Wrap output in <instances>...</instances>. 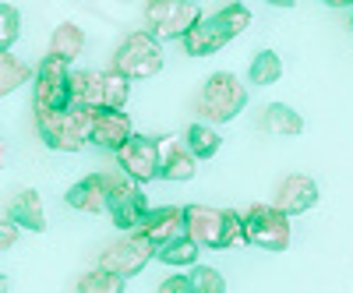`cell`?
I'll return each mask as SVG.
<instances>
[{"label": "cell", "mask_w": 353, "mask_h": 293, "mask_svg": "<svg viewBox=\"0 0 353 293\" xmlns=\"http://www.w3.org/2000/svg\"><path fill=\"white\" fill-rule=\"evenodd\" d=\"M0 293H8V279H4V272H0Z\"/></svg>", "instance_id": "31"}, {"label": "cell", "mask_w": 353, "mask_h": 293, "mask_svg": "<svg viewBox=\"0 0 353 293\" xmlns=\"http://www.w3.org/2000/svg\"><path fill=\"white\" fill-rule=\"evenodd\" d=\"M131 138H134V128H131L128 110H99V113H96L92 145H99V149H110V152H121Z\"/></svg>", "instance_id": "15"}, {"label": "cell", "mask_w": 353, "mask_h": 293, "mask_svg": "<svg viewBox=\"0 0 353 293\" xmlns=\"http://www.w3.org/2000/svg\"><path fill=\"white\" fill-rule=\"evenodd\" d=\"M198 173V159L184 145V138H159V177L163 181H191Z\"/></svg>", "instance_id": "16"}, {"label": "cell", "mask_w": 353, "mask_h": 293, "mask_svg": "<svg viewBox=\"0 0 353 293\" xmlns=\"http://www.w3.org/2000/svg\"><path fill=\"white\" fill-rule=\"evenodd\" d=\"M124 283L121 276H113L106 269H92L78 279V293H124Z\"/></svg>", "instance_id": "26"}, {"label": "cell", "mask_w": 353, "mask_h": 293, "mask_svg": "<svg viewBox=\"0 0 353 293\" xmlns=\"http://www.w3.org/2000/svg\"><path fill=\"white\" fill-rule=\"evenodd\" d=\"M248 106V89L244 81L233 74V71H216L205 78V85L194 96V113H198V124H230L233 117Z\"/></svg>", "instance_id": "2"}, {"label": "cell", "mask_w": 353, "mask_h": 293, "mask_svg": "<svg viewBox=\"0 0 353 293\" xmlns=\"http://www.w3.org/2000/svg\"><path fill=\"white\" fill-rule=\"evenodd\" d=\"M279 78H283V61H279V53L258 50L254 61H251V68H248V81H254V85H276Z\"/></svg>", "instance_id": "24"}, {"label": "cell", "mask_w": 353, "mask_h": 293, "mask_svg": "<svg viewBox=\"0 0 353 293\" xmlns=\"http://www.w3.org/2000/svg\"><path fill=\"white\" fill-rule=\"evenodd\" d=\"M159 293H194V290H191V279L184 272H176V276H166L159 283Z\"/></svg>", "instance_id": "29"}, {"label": "cell", "mask_w": 353, "mask_h": 293, "mask_svg": "<svg viewBox=\"0 0 353 293\" xmlns=\"http://www.w3.org/2000/svg\"><path fill=\"white\" fill-rule=\"evenodd\" d=\"M244 226H248V244L261 247V251H286L290 247V237H293V230H290V216H283L276 205H251V209L244 212Z\"/></svg>", "instance_id": "8"}, {"label": "cell", "mask_w": 353, "mask_h": 293, "mask_svg": "<svg viewBox=\"0 0 353 293\" xmlns=\"http://www.w3.org/2000/svg\"><path fill=\"white\" fill-rule=\"evenodd\" d=\"M188 279H191V290L194 293H226V279L212 265H194L188 272Z\"/></svg>", "instance_id": "27"}, {"label": "cell", "mask_w": 353, "mask_h": 293, "mask_svg": "<svg viewBox=\"0 0 353 293\" xmlns=\"http://www.w3.org/2000/svg\"><path fill=\"white\" fill-rule=\"evenodd\" d=\"M106 216L113 219L117 230L138 233L145 216H149V201L141 194V184H134L124 173H110V209Z\"/></svg>", "instance_id": "9"}, {"label": "cell", "mask_w": 353, "mask_h": 293, "mask_svg": "<svg viewBox=\"0 0 353 293\" xmlns=\"http://www.w3.org/2000/svg\"><path fill=\"white\" fill-rule=\"evenodd\" d=\"M71 64L61 57L46 53L43 64L36 68V81H32V110H68L71 106Z\"/></svg>", "instance_id": "7"}, {"label": "cell", "mask_w": 353, "mask_h": 293, "mask_svg": "<svg viewBox=\"0 0 353 293\" xmlns=\"http://www.w3.org/2000/svg\"><path fill=\"white\" fill-rule=\"evenodd\" d=\"M156 258V247L141 237V233H124L121 241H113L103 258H99V269L113 272V276H121V279H131L138 276L149 261Z\"/></svg>", "instance_id": "10"}, {"label": "cell", "mask_w": 353, "mask_h": 293, "mask_svg": "<svg viewBox=\"0 0 353 293\" xmlns=\"http://www.w3.org/2000/svg\"><path fill=\"white\" fill-rule=\"evenodd\" d=\"M64 201L74 212H88V216L106 212L110 209V173H88V177H81L78 184H71Z\"/></svg>", "instance_id": "13"}, {"label": "cell", "mask_w": 353, "mask_h": 293, "mask_svg": "<svg viewBox=\"0 0 353 293\" xmlns=\"http://www.w3.org/2000/svg\"><path fill=\"white\" fill-rule=\"evenodd\" d=\"M18 226L11 223V219H0V251H11L14 247V241H18Z\"/></svg>", "instance_id": "30"}, {"label": "cell", "mask_w": 353, "mask_h": 293, "mask_svg": "<svg viewBox=\"0 0 353 293\" xmlns=\"http://www.w3.org/2000/svg\"><path fill=\"white\" fill-rule=\"evenodd\" d=\"M21 36V11L14 4H0V53H8Z\"/></svg>", "instance_id": "28"}, {"label": "cell", "mask_w": 353, "mask_h": 293, "mask_svg": "<svg viewBox=\"0 0 353 293\" xmlns=\"http://www.w3.org/2000/svg\"><path fill=\"white\" fill-rule=\"evenodd\" d=\"M32 78H36V71L25 61H18L14 53H0V99L11 96L14 89H21V85L32 81Z\"/></svg>", "instance_id": "22"}, {"label": "cell", "mask_w": 353, "mask_h": 293, "mask_svg": "<svg viewBox=\"0 0 353 293\" xmlns=\"http://www.w3.org/2000/svg\"><path fill=\"white\" fill-rule=\"evenodd\" d=\"M92 124H96V113L92 110H43L36 113V128L46 149L53 152H81L88 141H92Z\"/></svg>", "instance_id": "4"}, {"label": "cell", "mask_w": 353, "mask_h": 293, "mask_svg": "<svg viewBox=\"0 0 353 293\" xmlns=\"http://www.w3.org/2000/svg\"><path fill=\"white\" fill-rule=\"evenodd\" d=\"M113 71H121L124 78H156L163 71V43L149 32H131L113 53Z\"/></svg>", "instance_id": "6"}, {"label": "cell", "mask_w": 353, "mask_h": 293, "mask_svg": "<svg viewBox=\"0 0 353 293\" xmlns=\"http://www.w3.org/2000/svg\"><path fill=\"white\" fill-rule=\"evenodd\" d=\"M188 237L205 251H230L248 244V226L237 209H212V205H188L184 209Z\"/></svg>", "instance_id": "1"}, {"label": "cell", "mask_w": 353, "mask_h": 293, "mask_svg": "<svg viewBox=\"0 0 353 293\" xmlns=\"http://www.w3.org/2000/svg\"><path fill=\"white\" fill-rule=\"evenodd\" d=\"M128 96H131V78H124L121 71H113V68L103 71V99H106L103 110H124Z\"/></svg>", "instance_id": "25"}, {"label": "cell", "mask_w": 353, "mask_h": 293, "mask_svg": "<svg viewBox=\"0 0 353 293\" xmlns=\"http://www.w3.org/2000/svg\"><path fill=\"white\" fill-rule=\"evenodd\" d=\"M201 21V4L194 0H152L145 4V32L163 39H184L191 28Z\"/></svg>", "instance_id": "5"}, {"label": "cell", "mask_w": 353, "mask_h": 293, "mask_svg": "<svg viewBox=\"0 0 353 293\" xmlns=\"http://www.w3.org/2000/svg\"><path fill=\"white\" fill-rule=\"evenodd\" d=\"M272 205L283 212V216H304L307 209H314L318 205V184L311 177H304V173H290V177H283V184L276 188V198Z\"/></svg>", "instance_id": "12"}, {"label": "cell", "mask_w": 353, "mask_h": 293, "mask_svg": "<svg viewBox=\"0 0 353 293\" xmlns=\"http://www.w3.org/2000/svg\"><path fill=\"white\" fill-rule=\"evenodd\" d=\"M350 25H353V21H350Z\"/></svg>", "instance_id": "33"}, {"label": "cell", "mask_w": 353, "mask_h": 293, "mask_svg": "<svg viewBox=\"0 0 353 293\" xmlns=\"http://www.w3.org/2000/svg\"><path fill=\"white\" fill-rule=\"evenodd\" d=\"M81 50H85V32H81L78 25L64 21V25L53 28V36H50V53H53V57H61V61L71 64Z\"/></svg>", "instance_id": "20"}, {"label": "cell", "mask_w": 353, "mask_h": 293, "mask_svg": "<svg viewBox=\"0 0 353 293\" xmlns=\"http://www.w3.org/2000/svg\"><path fill=\"white\" fill-rule=\"evenodd\" d=\"M0 166H4V138H0Z\"/></svg>", "instance_id": "32"}, {"label": "cell", "mask_w": 353, "mask_h": 293, "mask_svg": "<svg viewBox=\"0 0 353 293\" xmlns=\"http://www.w3.org/2000/svg\"><path fill=\"white\" fill-rule=\"evenodd\" d=\"M184 145L191 149L194 159H212V156L219 152L223 138H219V131H216L212 124H191V128L184 131Z\"/></svg>", "instance_id": "21"}, {"label": "cell", "mask_w": 353, "mask_h": 293, "mask_svg": "<svg viewBox=\"0 0 353 293\" xmlns=\"http://www.w3.org/2000/svg\"><path fill=\"white\" fill-rule=\"evenodd\" d=\"M8 219H11L18 230L43 233V230H46V212H43V198H39V191H32V188L14 191V198L8 201Z\"/></svg>", "instance_id": "17"}, {"label": "cell", "mask_w": 353, "mask_h": 293, "mask_svg": "<svg viewBox=\"0 0 353 293\" xmlns=\"http://www.w3.org/2000/svg\"><path fill=\"white\" fill-rule=\"evenodd\" d=\"M71 106L99 113L106 106L103 99V71H74L71 74Z\"/></svg>", "instance_id": "19"}, {"label": "cell", "mask_w": 353, "mask_h": 293, "mask_svg": "<svg viewBox=\"0 0 353 293\" xmlns=\"http://www.w3.org/2000/svg\"><path fill=\"white\" fill-rule=\"evenodd\" d=\"M201 254V247L188 237V233H181V237H173L170 244H163L156 251V258L163 261V265H173V269H184V265H194Z\"/></svg>", "instance_id": "23"}, {"label": "cell", "mask_w": 353, "mask_h": 293, "mask_svg": "<svg viewBox=\"0 0 353 293\" xmlns=\"http://www.w3.org/2000/svg\"><path fill=\"white\" fill-rule=\"evenodd\" d=\"M138 233L159 251V247L170 244L173 237L188 233V226H184V209H176V205H159V209H149V216H145V223H141Z\"/></svg>", "instance_id": "14"}, {"label": "cell", "mask_w": 353, "mask_h": 293, "mask_svg": "<svg viewBox=\"0 0 353 293\" xmlns=\"http://www.w3.org/2000/svg\"><path fill=\"white\" fill-rule=\"evenodd\" d=\"M251 25V8L248 4H226L216 14L201 18L191 32L181 39L188 57H209L216 50H223L230 39H237L244 28Z\"/></svg>", "instance_id": "3"}, {"label": "cell", "mask_w": 353, "mask_h": 293, "mask_svg": "<svg viewBox=\"0 0 353 293\" xmlns=\"http://www.w3.org/2000/svg\"><path fill=\"white\" fill-rule=\"evenodd\" d=\"M258 124L269 134H276V138H297L304 131V117L293 106H286V103H269V106H261Z\"/></svg>", "instance_id": "18"}, {"label": "cell", "mask_w": 353, "mask_h": 293, "mask_svg": "<svg viewBox=\"0 0 353 293\" xmlns=\"http://www.w3.org/2000/svg\"><path fill=\"white\" fill-rule=\"evenodd\" d=\"M117 166L124 177L134 184H149L159 177V138L152 134H134L121 152H117Z\"/></svg>", "instance_id": "11"}]
</instances>
